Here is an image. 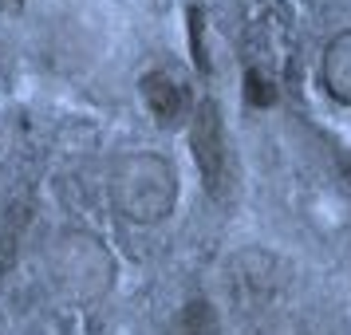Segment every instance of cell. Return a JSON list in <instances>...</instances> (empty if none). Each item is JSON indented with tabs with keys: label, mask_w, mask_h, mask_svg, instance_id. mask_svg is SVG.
<instances>
[{
	"label": "cell",
	"mask_w": 351,
	"mask_h": 335,
	"mask_svg": "<svg viewBox=\"0 0 351 335\" xmlns=\"http://www.w3.org/2000/svg\"><path fill=\"white\" fill-rule=\"evenodd\" d=\"M190 150H193V162H197V174L206 182V193L225 206L229 193H233V158H229L225 123L213 99L197 103L190 111Z\"/></svg>",
	"instance_id": "obj_3"
},
{
	"label": "cell",
	"mask_w": 351,
	"mask_h": 335,
	"mask_svg": "<svg viewBox=\"0 0 351 335\" xmlns=\"http://www.w3.org/2000/svg\"><path fill=\"white\" fill-rule=\"evenodd\" d=\"M138 87H143V103L150 107V114L158 119L162 127H178L190 114L186 83L178 79L174 71H146Z\"/></svg>",
	"instance_id": "obj_4"
},
{
	"label": "cell",
	"mask_w": 351,
	"mask_h": 335,
	"mask_svg": "<svg viewBox=\"0 0 351 335\" xmlns=\"http://www.w3.org/2000/svg\"><path fill=\"white\" fill-rule=\"evenodd\" d=\"M249 335H308V327H304L296 316H288V312H276V316L256 319L253 327H249Z\"/></svg>",
	"instance_id": "obj_7"
},
{
	"label": "cell",
	"mask_w": 351,
	"mask_h": 335,
	"mask_svg": "<svg viewBox=\"0 0 351 335\" xmlns=\"http://www.w3.org/2000/svg\"><path fill=\"white\" fill-rule=\"evenodd\" d=\"M319 83H324V91H328L335 103L351 107V32H339L332 44L324 48Z\"/></svg>",
	"instance_id": "obj_5"
},
{
	"label": "cell",
	"mask_w": 351,
	"mask_h": 335,
	"mask_svg": "<svg viewBox=\"0 0 351 335\" xmlns=\"http://www.w3.org/2000/svg\"><path fill=\"white\" fill-rule=\"evenodd\" d=\"M111 201L134 225H154L170 217L178 206L174 166L150 150H134L127 158H119V166L111 170Z\"/></svg>",
	"instance_id": "obj_1"
},
{
	"label": "cell",
	"mask_w": 351,
	"mask_h": 335,
	"mask_svg": "<svg viewBox=\"0 0 351 335\" xmlns=\"http://www.w3.org/2000/svg\"><path fill=\"white\" fill-rule=\"evenodd\" d=\"M166 335H221V319H217V308L209 300H190L182 303V312L170 319Z\"/></svg>",
	"instance_id": "obj_6"
},
{
	"label": "cell",
	"mask_w": 351,
	"mask_h": 335,
	"mask_svg": "<svg viewBox=\"0 0 351 335\" xmlns=\"http://www.w3.org/2000/svg\"><path fill=\"white\" fill-rule=\"evenodd\" d=\"M292 292V264L269 249H245L225 264V296L241 319H265L285 308Z\"/></svg>",
	"instance_id": "obj_2"
}]
</instances>
